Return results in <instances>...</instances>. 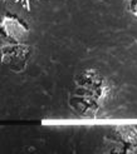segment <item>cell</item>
<instances>
[{
	"label": "cell",
	"mask_w": 137,
	"mask_h": 154,
	"mask_svg": "<svg viewBox=\"0 0 137 154\" xmlns=\"http://www.w3.org/2000/svg\"><path fill=\"white\" fill-rule=\"evenodd\" d=\"M130 10L131 13L137 18V0H131L130 2Z\"/></svg>",
	"instance_id": "cell-1"
}]
</instances>
